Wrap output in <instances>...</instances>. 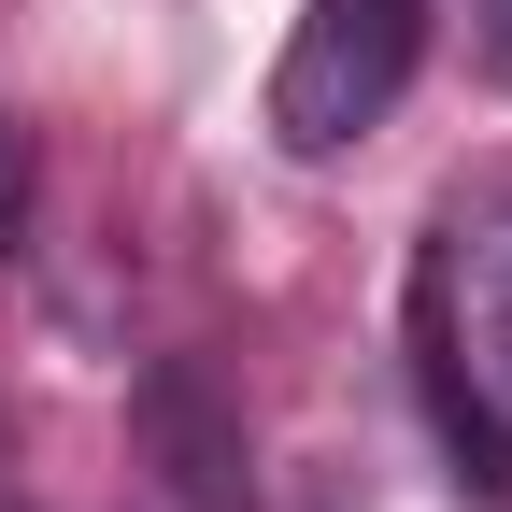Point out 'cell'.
Segmentation results:
<instances>
[{"instance_id":"obj_1","label":"cell","mask_w":512,"mask_h":512,"mask_svg":"<svg viewBox=\"0 0 512 512\" xmlns=\"http://www.w3.org/2000/svg\"><path fill=\"white\" fill-rule=\"evenodd\" d=\"M413 43H427V0H299V29L271 57V143L285 157L370 143L413 86Z\"/></svg>"},{"instance_id":"obj_2","label":"cell","mask_w":512,"mask_h":512,"mask_svg":"<svg viewBox=\"0 0 512 512\" xmlns=\"http://www.w3.org/2000/svg\"><path fill=\"white\" fill-rule=\"evenodd\" d=\"M143 441H157V470H171L185 512H256L242 413L214 399V370H200V356H157V370H143Z\"/></svg>"},{"instance_id":"obj_3","label":"cell","mask_w":512,"mask_h":512,"mask_svg":"<svg viewBox=\"0 0 512 512\" xmlns=\"http://www.w3.org/2000/svg\"><path fill=\"white\" fill-rule=\"evenodd\" d=\"M413 384H427V413H441V456H456V484H484V498H512V427H498V399L470 384V356H456V271H413Z\"/></svg>"},{"instance_id":"obj_4","label":"cell","mask_w":512,"mask_h":512,"mask_svg":"<svg viewBox=\"0 0 512 512\" xmlns=\"http://www.w3.org/2000/svg\"><path fill=\"white\" fill-rule=\"evenodd\" d=\"M441 271H470L484 299H512V171H484L456 214H441Z\"/></svg>"},{"instance_id":"obj_5","label":"cell","mask_w":512,"mask_h":512,"mask_svg":"<svg viewBox=\"0 0 512 512\" xmlns=\"http://www.w3.org/2000/svg\"><path fill=\"white\" fill-rule=\"evenodd\" d=\"M470 356H484L470 384H484V399H498V413H512V299H484V328H470Z\"/></svg>"},{"instance_id":"obj_6","label":"cell","mask_w":512,"mask_h":512,"mask_svg":"<svg viewBox=\"0 0 512 512\" xmlns=\"http://www.w3.org/2000/svg\"><path fill=\"white\" fill-rule=\"evenodd\" d=\"M15 242H29V143L0 128V256H15Z\"/></svg>"},{"instance_id":"obj_7","label":"cell","mask_w":512,"mask_h":512,"mask_svg":"<svg viewBox=\"0 0 512 512\" xmlns=\"http://www.w3.org/2000/svg\"><path fill=\"white\" fill-rule=\"evenodd\" d=\"M484 72L512 86V0H484Z\"/></svg>"}]
</instances>
